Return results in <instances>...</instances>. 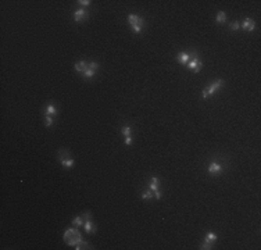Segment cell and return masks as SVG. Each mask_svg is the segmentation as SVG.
<instances>
[{"label":"cell","instance_id":"6da1fadb","mask_svg":"<svg viewBox=\"0 0 261 250\" xmlns=\"http://www.w3.org/2000/svg\"><path fill=\"white\" fill-rule=\"evenodd\" d=\"M64 240L68 243V245L71 246H75V245H78L81 240H82V238H81V234L76 231L75 228L72 229H68V231H65V234H64Z\"/></svg>","mask_w":261,"mask_h":250},{"label":"cell","instance_id":"7a4b0ae2","mask_svg":"<svg viewBox=\"0 0 261 250\" xmlns=\"http://www.w3.org/2000/svg\"><path fill=\"white\" fill-rule=\"evenodd\" d=\"M189 54H190V61L187 63L189 69H192L193 72H196V74L200 72L203 64H202V61H200V59H199V54H197L196 52H189Z\"/></svg>","mask_w":261,"mask_h":250},{"label":"cell","instance_id":"3957f363","mask_svg":"<svg viewBox=\"0 0 261 250\" xmlns=\"http://www.w3.org/2000/svg\"><path fill=\"white\" fill-rule=\"evenodd\" d=\"M222 84H224V81H222V79H217V81H214L210 86L204 88V89H203V93H202L203 99H208L210 96H213L215 92L218 91V89H221Z\"/></svg>","mask_w":261,"mask_h":250},{"label":"cell","instance_id":"277c9868","mask_svg":"<svg viewBox=\"0 0 261 250\" xmlns=\"http://www.w3.org/2000/svg\"><path fill=\"white\" fill-rule=\"evenodd\" d=\"M88 18H89V14H88V11L83 10V8H79V10H76L74 13L75 22H82V21H85V20H88Z\"/></svg>","mask_w":261,"mask_h":250},{"label":"cell","instance_id":"5b68a950","mask_svg":"<svg viewBox=\"0 0 261 250\" xmlns=\"http://www.w3.org/2000/svg\"><path fill=\"white\" fill-rule=\"evenodd\" d=\"M222 172V165L218 164V163H211L210 167H208V174L211 175H219Z\"/></svg>","mask_w":261,"mask_h":250},{"label":"cell","instance_id":"8992f818","mask_svg":"<svg viewBox=\"0 0 261 250\" xmlns=\"http://www.w3.org/2000/svg\"><path fill=\"white\" fill-rule=\"evenodd\" d=\"M240 27L243 28V29H246V31H254L256 29V22L253 21L251 18H245V21L240 24Z\"/></svg>","mask_w":261,"mask_h":250},{"label":"cell","instance_id":"52a82bcc","mask_svg":"<svg viewBox=\"0 0 261 250\" xmlns=\"http://www.w3.org/2000/svg\"><path fill=\"white\" fill-rule=\"evenodd\" d=\"M128 21H129V24H131V27H133V25H144V20H143V18L135 16V14H129V16H128Z\"/></svg>","mask_w":261,"mask_h":250},{"label":"cell","instance_id":"ba28073f","mask_svg":"<svg viewBox=\"0 0 261 250\" xmlns=\"http://www.w3.org/2000/svg\"><path fill=\"white\" fill-rule=\"evenodd\" d=\"M176 61L179 64H187L190 61V54H189V52H182V53H179L176 56Z\"/></svg>","mask_w":261,"mask_h":250},{"label":"cell","instance_id":"9c48e42d","mask_svg":"<svg viewBox=\"0 0 261 250\" xmlns=\"http://www.w3.org/2000/svg\"><path fill=\"white\" fill-rule=\"evenodd\" d=\"M83 227H85V231L88 232V234L96 232V225L92 222V220H86V221H83Z\"/></svg>","mask_w":261,"mask_h":250},{"label":"cell","instance_id":"30bf717a","mask_svg":"<svg viewBox=\"0 0 261 250\" xmlns=\"http://www.w3.org/2000/svg\"><path fill=\"white\" fill-rule=\"evenodd\" d=\"M74 68L76 72H81V74H83L86 71V68H88V63L86 61H78V63H75L74 65Z\"/></svg>","mask_w":261,"mask_h":250},{"label":"cell","instance_id":"8fae6325","mask_svg":"<svg viewBox=\"0 0 261 250\" xmlns=\"http://www.w3.org/2000/svg\"><path fill=\"white\" fill-rule=\"evenodd\" d=\"M45 115H50V117H54V115H57V108L54 104H49L46 107V113H45Z\"/></svg>","mask_w":261,"mask_h":250},{"label":"cell","instance_id":"7c38bea8","mask_svg":"<svg viewBox=\"0 0 261 250\" xmlns=\"http://www.w3.org/2000/svg\"><path fill=\"white\" fill-rule=\"evenodd\" d=\"M60 163L63 164V167H64V168H71V167L75 164V160L71 159V157H68V159L63 160V161H60Z\"/></svg>","mask_w":261,"mask_h":250},{"label":"cell","instance_id":"4fadbf2b","mask_svg":"<svg viewBox=\"0 0 261 250\" xmlns=\"http://www.w3.org/2000/svg\"><path fill=\"white\" fill-rule=\"evenodd\" d=\"M150 191H158V178L157 176H153L151 178V182H150Z\"/></svg>","mask_w":261,"mask_h":250},{"label":"cell","instance_id":"5bb4252c","mask_svg":"<svg viewBox=\"0 0 261 250\" xmlns=\"http://www.w3.org/2000/svg\"><path fill=\"white\" fill-rule=\"evenodd\" d=\"M215 21L218 22V24H224L226 21V14H225L224 11H218V14H217V18H215Z\"/></svg>","mask_w":261,"mask_h":250},{"label":"cell","instance_id":"9a60e30c","mask_svg":"<svg viewBox=\"0 0 261 250\" xmlns=\"http://www.w3.org/2000/svg\"><path fill=\"white\" fill-rule=\"evenodd\" d=\"M217 239H218V236L214 234V232H207V234H206V242H208V243H213V242H215Z\"/></svg>","mask_w":261,"mask_h":250},{"label":"cell","instance_id":"2e32d148","mask_svg":"<svg viewBox=\"0 0 261 250\" xmlns=\"http://www.w3.org/2000/svg\"><path fill=\"white\" fill-rule=\"evenodd\" d=\"M121 133H122L124 136H131V133H132V128H131V127H122V128H121Z\"/></svg>","mask_w":261,"mask_h":250},{"label":"cell","instance_id":"e0dca14e","mask_svg":"<svg viewBox=\"0 0 261 250\" xmlns=\"http://www.w3.org/2000/svg\"><path fill=\"white\" fill-rule=\"evenodd\" d=\"M72 225H74L75 228H78V227H81V225H83V221H82L81 217H75V218L72 220Z\"/></svg>","mask_w":261,"mask_h":250},{"label":"cell","instance_id":"ac0fdd59","mask_svg":"<svg viewBox=\"0 0 261 250\" xmlns=\"http://www.w3.org/2000/svg\"><path fill=\"white\" fill-rule=\"evenodd\" d=\"M88 242H82V240H81L79 243H78V245H75V250H81V249H89V247H88Z\"/></svg>","mask_w":261,"mask_h":250},{"label":"cell","instance_id":"d6986e66","mask_svg":"<svg viewBox=\"0 0 261 250\" xmlns=\"http://www.w3.org/2000/svg\"><path fill=\"white\" fill-rule=\"evenodd\" d=\"M45 123H46V127L50 128V127H52V125L54 124L53 117H50V115H45Z\"/></svg>","mask_w":261,"mask_h":250},{"label":"cell","instance_id":"ffe728a7","mask_svg":"<svg viewBox=\"0 0 261 250\" xmlns=\"http://www.w3.org/2000/svg\"><path fill=\"white\" fill-rule=\"evenodd\" d=\"M96 74V71H93V69H89V68H86V71L83 72V78H92L93 75Z\"/></svg>","mask_w":261,"mask_h":250},{"label":"cell","instance_id":"44dd1931","mask_svg":"<svg viewBox=\"0 0 261 250\" xmlns=\"http://www.w3.org/2000/svg\"><path fill=\"white\" fill-rule=\"evenodd\" d=\"M153 197V191H146L144 193H142V199L143 200H147V199H151Z\"/></svg>","mask_w":261,"mask_h":250},{"label":"cell","instance_id":"7402d4cb","mask_svg":"<svg viewBox=\"0 0 261 250\" xmlns=\"http://www.w3.org/2000/svg\"><path fill=\"white\" fill-rule=\"evenodd\" d=\"M88 68H89V69H93V71H97V69H99V63H95V61H92V63H88Z\"/></svg>","mask_w":261,"mask_h":250},{"label":"cell","instance_id":"603a6c76","mask_svg":"<svg viewBox=\"0 0 261 250\" xmlns=\"http://www.w3.org/2000/svg\"><path fill=\"white\" fill-rule=\"evenodd\" d=\"M239 28H240V22L239 21L231 22V29H232V31H238Z\"/></svg>","mask_w":261,"mask_h":250},{"label":"cell","instance_id":"cb8c5ba5","mask_svg":"<svg viewBox=\"0 0 261 250\" xmlns=\"http://www.w3.org/2000/svg\"><path fill=\"white\" fill-rule=\"evenodd\" d=\"M132 28V31L135 32V33H140V32L143 31V25H133V27H131Z\"/></svg>","mask_w":261,"mask_h":250},{"label":"cell","instance_id":"d4e9b609","mask_svg":"<svg viewBox=\"0 0 261 250\" xmlns=\"http://www.w3.org/2000/svg\"><path fill=\"white\" fill-rule=\"evenodd\" d=\"M200 249H203V250H211V249H213V245H211V243H208V242H204Z\"/></svg>","mask_w":261,"mask_h":250},{"label":"cell","instance_id":"484cf974","mask_svg":"<svg viewBox=\"0 0 261 250\" xmlns=\"http://www.w3.org/2000/svg\"><path fill=\"white\" fill-rule=\"evenodd\" d=\"M132 142H133L132 136H125V144H128V146H131V144H132Z\"/></svg>","mask_w":261,"mask_h":250},{"label":"cell","instance_id":"4316f807","mask_svg":"<svg viewBox=\"0 0 261 250\" xmlns=\"http://www.w3.org/2000/svg\"><path fill=\"white\" fill-rule=\"evenodd\" d=\"M78 3H79L81 6H86V7H88V6L91 4V1H89V0H79Z\"/></svg>","mask_w":261,"mask_h":250},{"label":"cell","instance_id":"83f0119b","mask_svg":"<svg viewBox=\"0 0 261 250\" xmlns=\"http://www.w3.org/2000/svg\"><path fill=\"white\" fill-rule=\"evenodd\" d=\"M153 193H154L156 199H157V200H160V199H161V192H160V189H158V191H156V192H153Z\"/></svg>","mask_w":261,"mask_h":250},{"label":"cell","instance_id":"f1b7e54d","mask_svg":"<svg viewBox=\"0 0 261 250\" xmlns=\"http://www.w3.org/2000/svg\"><path fill=\"white\" fill-rule=\"evenodd\" d=\"M83 220H92V214L91 213H83Z\"/></svg>","mask_w":261,"mask_h":250}]
</instances>
